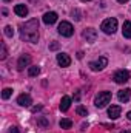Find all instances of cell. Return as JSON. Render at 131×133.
<instances>
[{
	"label": "cell",
	"mask_w": 131,
	"mask_h": 133,
	"mask_svg": "<svg viewBox=\"0 0 131 133\" xmlns=\"http://www.w3.org/2000/svg\"><path fill=\"white\" fill-rule=\"evenodd\" d=\"M20 37L26 42L35 43L39 40V20L31 19L23 25H20Z\"/></svg>",
	"instance_id": "6da1fadb"
},
{
	"label": "cell",
	"mask_w": 131,
	"mask_h": 133,
	"mask_svg": "<svg viewBox=\"0 0 131 133\" xmlns=\"http://www.w3.org/2000/svg\"><path fill=\"white\" fill-rule=\"evenodd\" d=\"M100 30L105 34H114L116 30H117V20L116 19H106L102 22L100 25Z\"/></svg>",
	"instance_id": "7a4b0ae2"
},
{
	"label": "cell",
	"mask_w": 131,
	"mask_h": 133,
	"mask_svg": "<svg viewBox=\"0 0 131 133\" xmlns=\"http://www.w3.org/2000/svg\"><path fill=\"white\" fill-rule=\"evenodd\" d=\"M110 101H111V93L110 91H100L94 99V105L97 108H103V107H106V104H110Z\"/></svg>",
	"instance_id": "3957f363"
},
{
	"label": "cell",
	"mask_w": 131,
	"mask_h": 133,
	"mask_svg": "<svg viewBox=\"0 0 131 133\" xmlns=\"http://www.w3.org/2000/svg\"><path fill=\"white\" fill-rule=\"evenodd\" d=\"M113 79H114L116 84H125V82L130 81V71L128 70H117L114 73Z\"/></svg>",
	"instance_id": "277c9868"
},
{
	"label": "cell",
	"mask_w": 131,
	"mask_h": 133,
	"mask_svg": "<svg viewBox=\"0 0 131 133\" xmlns=\"http://www.w3.org/2000/svg\"><path fill=\"white\" fill-rule=\"evenodd\" d=\"M57 30H59V34H62L63 37H71L74 34V28L69 22H62Z\"/></svg>",
	"instance_id": "5b68a950"
},
{
	"label": "cell",
	"mask_w": 131,
	"mask_h": 133,
	"mask_svg": "<svg viewBox=\"0 0 131 133\" xmlns=\"http://www.w3.org/2000/svg\"><path fill=\"white\" fill-rule=\"evenodd\" d=\"M106 65H108V59H106V57H99L97 61L90 62V68H91L93 71H100V70H103Z\"/></svg>",
	"instance_id": "8992f818"
},
{
	"label": "cell",
	"mask_w": 131,
	"mask_h": 133,
	"mask_svg": "<svg viewBox=\"0 0 131 133\" xmlns=\"http://www.w3.org/2000/svg\"><path fill=\"white\" fill-rule=\"evenodd\" d=\"M30 64H31V56H28V54L20 56V57H19V62H17V68H19V71L25 70V66H30Z\"/></svg>",
	"instance_id": "52a82bcc"
},
{
	"label": "cell",
	"mask_w": 131,
	"mask_h": 133,
	"mask_svg": "<svg viewBox=\"0 0 131 133\" xmlns=\"http://www.w3.org/2000/svg\"><path fill=\"white\" fill-rule=\"evenodd\" d=\"M83 37L86 39V42L93 43V42H96V39H97V31H96L94 28H86V30L83 31Z\"/></svg>",
	"instance_id": "ba28073f"
},
{
	"label": "cell",
	"mask_w": 131,
	"mask_h": 133,
	"mask_svg": "<svg viewBox=\"0 0 131 133\" xmlns=\"http://www.w3.org/2000/svg\"><path fill=\"white\" fill-rule=\"evenodd\" d=\"M17 104L22 105V107H30V105L33 104V99H31V96H30L28 93H23V95H20V96L17 98Z\"/></svg>",
	"instance_id": "9c48e42d"
},
{
	"label": "cell",
	"mask_w": 131,
	"mask_h": 133,
	"mask_svg": "<svg viewBox=\"0 0 131 133\" xmlns=\"http://www.w3.org/2000/svg\"><path fill=\"white\" fill-rule=\"evenodd\" d=\"M120 111H122L120 105H111V107L108 108V116H110V119H117V118L120 116Z\"/></svg>",
	"instance_id": "30bf717a"
},
{
	"label": "cell",
	"mask_w": 131,
	"mask_h": 133,
	"mask_svg": "<svg viewBox=\"0 0 131 133\" xmlns=\"http://www.w3.org/2000/svg\"><path fill=\"white\" fill-rule=\"evenodd\" d=\"M56 20H57V14H56L54 11H49V12H45V14H43V23L53 25Z\"/></svg>",
	"instance_id": "8fae6325"
},
{
	"label": "cell",
	"mask_w": 131,
	"mask_h": 133,
	"mask_svg": "<svg viewBox=\"0 0 131 133\" xmlns=\"http://www.w3.org/2000/svg\"><path fill=\"white\" fill-rule=\"evenodd\" d=\"M57 64L60 66H69L71 57L68 54H65V53H60V54H57Z\"/></svg>",
	"instance_id": "7c38bea8"
},
{
	"label": "cell",
	"mask_w": 131,
	"mask_h": 133,
	"mask_svg": "<svg viewBox=\"0 0 131 133\" xmlns=\"http://www.w3.org/2000/svg\"><path fill=\"white\" fill-rule=\"evenodd\" d=\"M117 98L120 102H128L131 98V90L130 88H123V90H120L119 93H117Z\"/></svg>",
	"instance_id": "4fadbf2b"
},
{
	"label": "cell",
	"mask_w": 131,
	"mask_h": 133,
	"mask_svg": "<svg viewBox=\"0 0 131 133\" xmlns=\"http://www.w3.org/2000/svg\"><path fill=\"white\" fill-rule=\"evenodd\" d=\"M14 12L19 16V17H26L28 16V8H26V5H16V8H14Z\"/></svg>",
	"instance_id": "5bb4252c"
},
{
	"label": "cell",
	"mask_w": 131,
	"mask_h": 133,
	"mask_svg": "<svg viewBox=\"0 0 131 133\" xmlns=\"http://www.w3.org/2000/svg\"><path fill=\"white\" fill-rule=\"evenodd\" d=\"M71 107V98L69 96H63L62 101H60V110L62 111H68Z\"/></svg>",
	"instance_id": "9a60e30c"
},
{
	"label": "cell",
	"mask_w": 131,
	"mask_h": 133,
	"mask_svg": "<svg viewBox=\"0 0 131 133\" xmlns=\"http://www.w3.org/2000/svg\"><path fill=\"white\" fill-rule=\"evenodd\" d=\"M123 36L127 39H131V22H123V30H122Z\"/></svg>",
	"instance_id": "2e32d148"
},
{
	"label": "cell",
	"mask_w": 131,
	"mask_h": 133,
	"mask_svg": "<svg viewBox=\"0 0 131 133\" xmlns=\"http://www.w3.org/2000/svg\"><path fill=\"white\" fill-rule=\"evenodd\" d=\"M0 48H2V51H0V59H2V61H5V59H6V56H8V50H6V45L2 42V43H0Z\"/></svg>",
	"instance_id": "e0dca14e"
},
{
	"label": "cell",
	"mask_w": 131,
	"mask_h": 133,
	"mask_svg": "<svg viewBox=\"0 0 131 133\" xmlns=\"http://www.w3.org/2000/svg\"><path fill=\"white\" fill-rule=\"evenodd\" d=\"M60 127L62 129H71L72 127V121L71 119H62L60 121Z\"/></svg>",
	"instance_id": "ac0fdd59"
},
{
	"label": "cell",
	"mask_w": 131,
	"mask_h": 133,
	"mask_svg": "<svg viewBox=\"0 0 131 133\" xmlns=\"http://www.w3.org/2000/svg\"><path fill=\"white\" fill-rule=\"evenodd\" d=\"M76 111H77L79 116H86V115H88V110H86L83 105H79V107L76 108Z\"/></svg>",
	"instance_id": "d6986e66"
},
{
	"label": "cell",
	"mask_w": 131,
	"mask_h": 133,
	"mask_svg": "<svg viewBox=\"0 0 131 133\" xmlns=\"http://www.w3.org/2000/svg\"><path fill=\"white\" fill-rule=\"evenodd\" d=\"M39 73H40V68H39V66H30V70H28V74H30L31 77L37 76Z\"/></svg>",
	"instance_id": "ffe728a7"
},
{
	"label": "cell",
	"mask_w": 131,
	"mask_h": 133,
	"mask_svg": "<svg viewBox=\"0 0 131 133\" xmlns=\"http://www.w3.org/2000/svg\"><path fill=\"white\" fill-rule=\"evenodd\" d=\"M11 95H12V90L11 88H3V91H2V98L3 99H8Z\"/></svg>",
	"instance_id": "44dd1931"
},
{
	"label": "cell",
	"mask_w": 131,
	"mask_h": 133,
	"mask_svg": "<svg viewBox=\"0 0 131 133\" xmlns=\"http://www.w3.org/2000/svg\"><path fill=\"white\" fill-rule=\"evenodd\" d=\"M12 34H14V30H12L11 26H5V36H8V37H12Z\"/></svg>",
	"instance_id": "7402d4cb"
},
{
	"label": "cell",
	"mask_w": 131,
	"mask_h": 133,
	"mask_svg": "<svg viewBox=\"0 0 131 133\" xmlns=\"http://www.w3.org/2000/svg\"><path fill=\"white\" fill-rule=\"evenodd\" d=\"M37 125L46 127V125H48V121H46V119H43V118H39V119H37Z\"/></svg>",
	"instance_id": "603a6c76"
},
{
	"label": "cell",
	"mask_w": 131,
	"mask_h": 133,
	"mask_svg": "<svg viewBox=\"0 0 131 133\" xmlns=\"http://www.w3.org/2000/svg\"><path fill=\"white\" fill-rule=\"evenodd\" d=\"M57 48H59V43H57V42H53V43L49 45V50H53V51L57 50Z\"/></svg>",
	"instance_id": "cb8c5ba5"
},
{
	"label": "cell",
	"mask_w": 131,
	"mask_h": 133,
	"mask_svg": "<svg viewBox=\"0 0 131 133\" xmlns=\"http://www.w3.org/2000/svg\"><path fill=\"white\" fill-rule=\"evenodd\" d=\"M72 16H76V17H74L76 20H80V19H82V17H80V12H79V11H74V12H72Z\"/></svg>",
	"instance_id": "d4e9b609"
},
{
	"label": "cell",
	"mask_w": 131,
	"mask_h": 133,
	"mask_svg": "<svg viewBox=\"0 0 131 133\" xmlns=\"http://www.w3.org/2000/svg\"><path fill=\"white\" fill-rule=\"evenodd\" d=\"M9 133H19V129L17 127H11L9 129Z\"/></svg>",
	"instance_id": "484cf974"
},
{
	"label": "cell",
	"mask_w": 131,
	"mask_h": 133,
	"mask_svg": "<svg viewBox=\"0 0 131 133\" xmlns=\"http://www.w3.org/2000/svg\"><path fill=\"white\" fill-rule=\"evenodd\" d=\"M40 108H42L40 105H37V107H33V111H37V110H40Z\"/></svg>",
	"instance_id": "4316f807"
},
{
	"label": "cell",
	"mask_w": 131,
	"mask_h": 133,
	"mask_svg": "<svg viewBox=\"0 0 131 133\" xmlns=\"http://www.w3.org/2000/svg\"><path fill=\"white\" fill-rule=\"evenodd\" d=\"M79 98H80V95H79V91H77V93H76V96H74V99L79 101Z\"/></svg>",
	"instance_id": "83f0119b"
},
{
	"label": "cell",
	"mask_w": 131,
	"mask_h": 133,
	"mask_svg": "<svg viewBox=\"0 0 131 133\" xmlns=\"http://www.w3.org/2000/svg\"><path fill=\"white\" fill-rule=\"evenodd\" d=\"M127 116H128V119L131 121V111H128V113H127Z\"/></svg>",
	"instance_id": "f1b7e54d"
},
{
	"label": "cell",
	"mask_w": 131,
	"mask_h": 133,
	"mask_svg": "<svg viewBox=\"0 0 131 133\" xmlns=\"http://www.w3.org/2000/svg\"><path fill=\"white\" fill-rule=\"evenodd\" d=\"M119 3H125V2H128V0H117Z\"/></svg>",
	"instance_id": "f546056e"
},
{
	"label": "cell",
	"mask_w": 131,
	"mask_h": 133,
	"mask_svg": "<svg viewBox=\"0 0 131 133\" xmlns=\"http://www.w3.org/2000/svg\"><path fill=\"white\" fill-rule=\"evenodd\" d=\"M122 133H131V130H123Z\"/></svg>",
	"instance_id": "4dcf8cb0"
},
{
	"label": "cell",
	"mask_w": 131,
	"mask_h": 133,
	"mask_svg": "<svg viewBox=\"0 0 131 133\" xmlns=\"http://www.w3.org/2000/svg\"><path fill=\"white\" fill-rule=\"evenodd\" d=\"M82 2H90V0H82Z\"/></svg>",
	"instance_id": "1f68e13d"
}]
</instances>
